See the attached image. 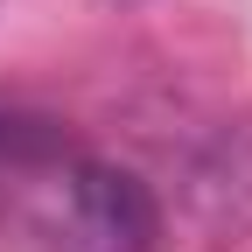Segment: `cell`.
<instances>
[{
  "instance_id": "obj_1",
  "label": "cell",
  "mask_w": 252,
  "mask_h": 252,
  "mask_svg": "<svg viewBox=\"0 0 252 252\" xmlns=\"http://www.w3.org/2000/svg\"><path fill=\"white\" fill-rule=\"evenodd\" d=\"M7 224L35 238L42 252H154L161 245V196L133 168L70 140L21 182Z\"/></svg>"
},
{
  "instance_id": "obj_2",
  "label": "cell",
  "mask_w": 252,
  "mask_h": 252,
  "mask_svg": "<svg viewBox=\"0 0 252 252\" xmlns=\"http://www.w3.org/2000/svg\"><path fill=\"white\" fill-rule=\"evenodd\" d=\"M63 147H70V126H63V119L0 98V224H7V210H14V196H21V182L35 175L49 154H63Z\"/></svg>"
}]
</instances>
